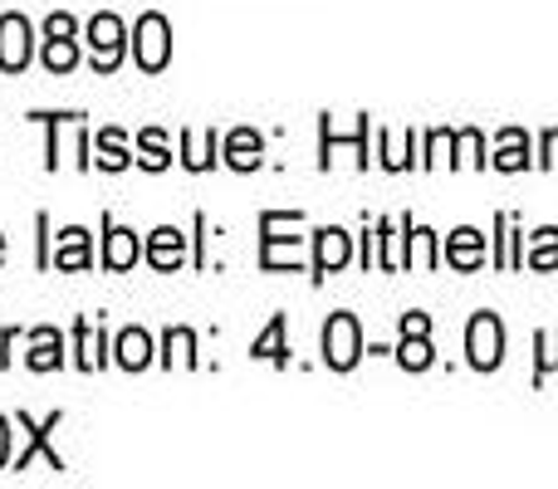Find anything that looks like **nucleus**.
I'll return each mask as SVG.
<instances>
[{
	"label": "nucleus",
	"instance_id": "obj_1",
	"mask_svg": "<svg viewBox=\"0 0 558 489\" xmlns=\"http://www.w3.org/2000/svg\"><path fill=\"white\" fill-rule=\"evenodd\" d=\"M304 225V211H265L260 216V269H299L304 265V241L289 231Z\"/></svg>",
	"mask_w": 558,
	"mask_h": 489
},
{
	"label": "nucleus",
	"instance_id": "obj_2",
	"mask_svg": "<svg viewBox=\"0 0 558 489\" xmlns=\"http://www.w3.org/2000/svg\"><path fill=\"white\" fill-rule=\"evenodd\" d=\"M128 49H133V59H137L143 74H162V69L172 64V25H167V15L143 10L137 25H133V35H128Z\"/></svg>",
	"mask_w": 558,
	"mask_h": 489
},
{
	"label": "nucleus",
	"instance_id": "obj_3",
	"mask_svg": "<svg viewBox=\"0 0 558 489\" xmlns=\"http://www.w3.org/2000/svg\"><path fill=\"white\" fill-rule=\"evenodd\" d=\"M318 347H324V367H333V372H353V367L363 363V353H367V347H363V328H357V318L348 314V308L328 314Z\"/></svg>",
	"mask_w": 558,
	"mask_h": 489
},
{
	"label": "nucleus",
	"instance_id": "obj_4",
	"mask_svg": "<svg viewBox=\"0 0 558 489\" xmlns=\"http://www.w3.org/2000/svg\"><path fill=\"white\" fill-rule=\"evenodd\" d=\"M59 421H64V412H49L45 421H35V416L20 412V416H15V426L25 431V445H20V451L10 455V470H29V461H45L49 470L64 475V455H59L54 445H49V436L59 431Z\"/></svg>",
	"mask_w": 558,
	"mask_h": 489
},
{
	"label": "nucleus",
	"instance_id": "obj_5",
	"mask_svg": "<svg viewBox=\"0 0 558 489\" xmlns=\"http://www.w3.org/2000/svg\"><path fill=\"white\" fill-rule=\"evenodd\" d=\"M465 363H471L475 372H495V367L505 363V323H500V314L481 308V314L465 323Z\"/></svg>",
	"mask_w": 558,
	"mask_h": 489
},
{
	"label": "nucleus",
	"instance_id": "obj_6",
	"mask_svg": "<svg viewBox=\"0 0 558 489\" xmlns=\"http://www.w3.org/2000/svg\"><path fill=\"white\" fill-rule=\"evenodd\" d=\"M84 39H88V49H94V69H98V74H113V69L123 64L128 29H123V20H118L113 10H98V15L84 25Z\"/></svg>",
	"mask_w": 558,
	"mask_h": 489
},
{
	"label": "nucleus",
	"instance_id": "obj_7",
	"mask_svg": "<svg viewBox=\"0 0 558 489\" xmlns=\"http://www.w3.org/2000/svg\"><path fill=\"white\" fill-rule=\"evenodd\" d=\"M392 353H397V363H402L407 372H426V367L436 363V347H432V314H422V308L402 314V343H397Z\"/></svg>",
	"mask_w": 558,
	"mask_h": 489
},
{
	"label": "nucleus",
	"instance_id": "obj_8",
	"mask_svg": "<svg viewBox=\"0 0 558 489\" xmlns=\"http://www.w3.org/2000/svg\"><path fill=\"white\" fill-rule=\"evenodd\" d=\"M29 59H35V25L20 10H10V15H0V69L25 74Z\"/></svg>",
	"mask_w": 558,
	"mask_h": 489
},
{
	"label": "nucleus",
	"instance_id": "obj_9",
	"mask_svg": "<svg viewBox=\"0 0 558 489\" xmlns=\"http://www.w3.org/2000/svg\"><path fill=\"white\" fill-rule=\"evenodd\" d=\"M348 259H353V235H348L343 225H318L314 231V284L338 274Z\"/></svg>",
	"mask_w": 558,
	"mask_h": 489
},
{
	"label": "nucleus",
	"instance_id": "obj_10",
	"mask_svg": "<svg viewBox=\"0 0 558 489\" xmlns=\"http://www.w3.org/2000/svg\"><path fill=\"white\" fill-rule=\"evenodd\" d=\"M49 269H64V274H78V269H94V235L84 225H64L54 235V249H49Z\"/></svg>",
	"mask_w": 558,
	"mask_h": 489
},
{
	"label": "nucleus",
	"instance_id": "obj_11",
	"mask_svg": "<svg viewBox=\"0 0 558 489\" xmlns=\"http://www.w3.org/2000/svg\"><path fill=\"white\" fill-rule=\"evenodd\" d=\"M137 259H143V241H137V231H128V225H118L113 216H104V269L123 274V269H133Z\"/></svg>",
	"mask_w": 558,
	"mask_h": 489
},
{
	"label": "nucleus",
	"instance_id": "obj_12",
	"mask_svg": "<svg viewBox=\"0 0 558 489\" xmlns=\"http://www.w3.org/2000/svg\"><path fill=\"white\" fill-rule=\"evenodd\" d=\"M108 333L104 323H94V318H78L74 323V367L78 372H98V367L108 363Z\"/></svg>",
	"mask_w": 558,
	"mask_h": 489
},
{
	"label": "nucleus",
	"instance_id": "obj_13",
	"mask_svg": "<svg viewBox=\"0 0 558 489\" xmlns=\"http://www.w3.org/2000/svg\"><path fill=\"white\" fill-rule=\"evenodd\" d=\"M485 255H490V249H485V235L475 231V225H461V231L446 235V255L441 259L456 269V274H471V269H481Z\"/></svg>",
	"mask_w": 558,
	"mask_h": 489
},
{
	"label": "nucleus",
	"instance_id": "obj_14",
	"mask_svg": "<svg viewBox=\"0 0 558 489\" xmlns=\"http://www.w3.org/2000/svg\"><path fill=\"white\" fill-rule=\"evenodd\" d=\"M113 363L123 367V372H143V367L157 363V343L147 328H123V333L113 338Z\"/></svg>",
	"mask_w": 558,
	"mask_h": 489
},
{
	"label": "nucleus",
	"instance_id": "obj_15",
	"mask_svg": "<svg viewBox=\"0 0 558 489\" xmlns=\"http://www.w3.org/2000/svg\"><path fill=\"white\" fill-rule=\"evenodd\" d=\"M25 367H29V372H59V367H64V333H59V328H49V323L29 328Z\"/></svg>",
	"mask_w": 558,
	"mask_h": 489
},
{
	"label": "nucleus",
	"instance_id": "obj_16",
	"mask_svg": "<svg viewBox=\"0 0 558 489\" xmlns=\"http://www.w3.org/2000/svg\"><path fill=\"white\" fill-rule=\"evenodd\" d=\"M143 259L153 269H182L186 265V235L177 231V225H157L153 235H147V245H143Z\"/></svg>",
	"mask_w": 558,
	"mask_h": 489
},
{
	"label": "nucleus",
	"instance_id": "obj_17",
	"mask_svg": "<svg viewBox=\"0 0 558 489\" xmlns=\"http://www.w3.org/2000/svg\"><path fill=\"white\" fill-rule=\"evenodd\" d=\"M534 167V147L524 127H505L495 137V172H530Z\"/></svg>",
	"mask_w": 558,
	"mask_h": 489
},
{
	"label": "nucleus",
	"instance_id": "obj_18",
	"mask_svg": "<svg viewBox=\"0 0 558 489\" xmlns=\"http://www.w3.org/2000/svg\"><path fill=\"white\" fill-rule=\"evenodd\" d=\"M226 167L231 172H255V167L265 162V137L255 133V127H235L231 137H226Z\"/></svg>",
	"mask_w": 558,
	"mask_h": 489
},
{
	"label": "nucleus",
	"instance_id": "obj_19",
	"mask_svg": "<svg viewBox=\"0 0 558 489\" xmlns=\"http://www.w3.org/2000/svg\"><path fill=\"white\" fill-rule=\"evenodd\" d=\"M221 162V133H182V167L186 172H211Z\"/></svg>",
	"mask_w": 558,
	"mask_h": 489
},
{
	"label": "nucleus",
	"instance_id": "obj_20",
	"mask_svg": "<svg viewBox=\"0 0 558 489\" xmlns=\"http://www.w3.org/2000/svg\"><path fill=\"white\" fill-rule=\"evenodd\" d=\"M284 333H289V318H284V314H275L270 323H265V333L251 343V357H255V363L289 367V343H284Z\"/></svg>",
	"mask_w": 558,
	"mask_h": 489
},
{
	"label": "nucleus",
	"instance_id": "obj_21",
	"mask_svg": "<svg viewBox=\"0 0 558 489\" xmlns=\"http://www.w3.org/2000/svg\"><path fill=\"white\" fill-rule=\"evenodd\" d=\"M407 225V269H436L441 265V249H436V231L416 225L412 216H402Z\"/></svg>",
	"mask_w": 558,
	"mask_h": 489
},
{
	"label": "nucleus",
	"instance_id": "obj_22",
	"mask_svg": "<svg viewBox=\"0 0 558 489\" xmlns=\"http://www.w3.org/2000/svg\"><path fill=\"white\" fill-rule=\"evenodd\" d=\"M94 167H104V172H128V167L137 162L133 152H128V137L118 133V127H104V133H94Z\"/></svg>",
	"mask_w": 558,
	"mask_h": 489
},
{
	"label": "nucleus",
	"instance_id": "obj_23",
	"mask_svg": "<svg viewBox=\"0 0 558 489\" xmlns=\"http://www.w3.org/2000/svg\"><path fill=\"white\" fill-rule=\"evenodd\" d=\"M137 162H143L147 172H167V167H172V143H167L162 127H143V133H137Z\"/></svg>",
	"mask_w": 558,
	"mask_h": 489
},
{
	"label": "nucleus",
	"instance_id": "obj_24",
	"mask_svg": "<svg viewBox=\"0 0 558 489\" xmlns=\"http://www.w3.org/2000/svg\"><path fill=\"white\" fill-rule=\"evenodd\" d=\"M177 357H182L186 367H202L192 328H167V333H162V367H177Z\"/></svg>",
	"mask_w": 558,
	"mask_h": 489
},
{
	"label": "nucleus",
	"instance_id": "obj_25",
	"mask_svg": "<svg viewBox=\"0 0 558 489\" xmlns=\"http://www.w3.org/2000/svg\"><path fill=\"white\" fill-rule=\"evenodd\" d=\"M78 64V39L74 35H49L45 39V69L49 74H69Z\"/></svg>",
	"mask_w": 558,
	"mask_h": 489
},
{
	"label": "nucleus",
	"instance_id": "obj_26",
	"mask_svg": "<svg viewBox=\"0 0 558 489\" xmlns=\"http://www.w3.org/2000/svg\"><path fill=\"white\" fill-rule=\"evenodd\" d=\"M524 265H530V269H558V225H544V231H534Z\"/></svg>",
	"mask_w": 558,
	"mask_h": 489
},
{
	"label": "nucleus",
	"instance_id": "obj_27",
	"mask_svg": "<svg viewBox=\"0 0 558 489\" xmlns=\"http://www.w3.org/2000/svg\"><path fill=\"white\" fill-rule=\"evenodd\" d=\"M456 147H461L456 167H475V172H485V167H490V157H485V137L475 133V127H461V133H456Z\"/></svg>",
	"mask_w": 558,
	"mask_h": 489
},
{
	"label": "nucleus",
	"instance_id": "obj_28",
	"mask_svg": "<svg viewBox=\"0 0 558 489\" xmlns=\"http://www.w3.org/2000/svg\"><path fill=\"white\" fill-rule=\"evenodd\" d=\"M534 347H539V357H534V387H539L549 372H558V328H544Z\"/></svg>",
	"mask_w": 558,
	"mask_h": 489
},
{
	"label": "nucleus",
	"instance_id": "obj_29",
	"mask_svg": "<svg viewBox=\"0 0 558 489\" xmlns=\"http://www.w3.org/2000/svg\"><path fill=\"white\" fill-rule=\"evenodd\" d=\"M35 123L49 127V143H45V167L59 172V123H78V113H29Z\"/></svg>",
	"mask_w": 558,
	"mask_h": 489
},
{
	"label": "nucleus",
	"instance_id": "obj_30",
	"mask_svg": "<svg viewBox=\"0 0 558 489\" xmlns=\"http://www.w3.org/2000/svg\"><path fill=\"white\" fill-rule=\"evenodd\" d=\"M456 147V127H432V133H426V157H422V167H436V162H451V152Z\"/></svg>",
	"mask_w": 558,
	"mask_h": 489
},
{
	"label": "nucleus",
	"instance_id": "obj_31",
	"mask_svg": "<svg viewBox=\"0 0 558 489\" xmlns=\"http://www.w3.org/2000/svg\"><path fill=\"white\" fill-rule=\"evenodd\" d=\"M539 167H544V172H554V167H558V127H544V137H539Z\"/></svg>",
	"mask_w": 558,
	"mask_h": 489
},
{
	"label": "nucleus",
	"instance_id": "obj_32",
	"mask_svg": "<svg viewBox=\"0 0 558 489\" xmlns=\"http://www.w3.org/2000/svg\"><path fill=\"white\" fill-rule=\"evenodd\" d=\"M15 338H20V328H0V372H5V363H10V347H15Z\"/></svg>",
	"mask_w": 558,
	"mask_h": 489
},
{
	"label": "nucleus",
	"instance_id": "obj_33",
	"mask_svg": "<svg viewBox=\"0 0 558 489\" xmlns=\"http://www.w3.org/2000/svg\"><path fill=\"white\" fill-rule=\"evenodd\" d=\"M5 465H10V421L0 416V470H5Z\"/></svg>",
	"mask_w": 558,
	"mask_h": 489
},
{
	"label": "nucleus",
	"instance_id": "obj_34",
	"mask_svg": "<svg viewBox=\"0 0 558 489\" xmlns=\"http://www.w3.org/2000/svg\"><path fill=\"white\" fill-rule=\"evenodd\" d=\"M0 265H5V235H0Z\"/></svg>",
	"mask_w": 558,
	"mask_h": 489
}]
</instances>
